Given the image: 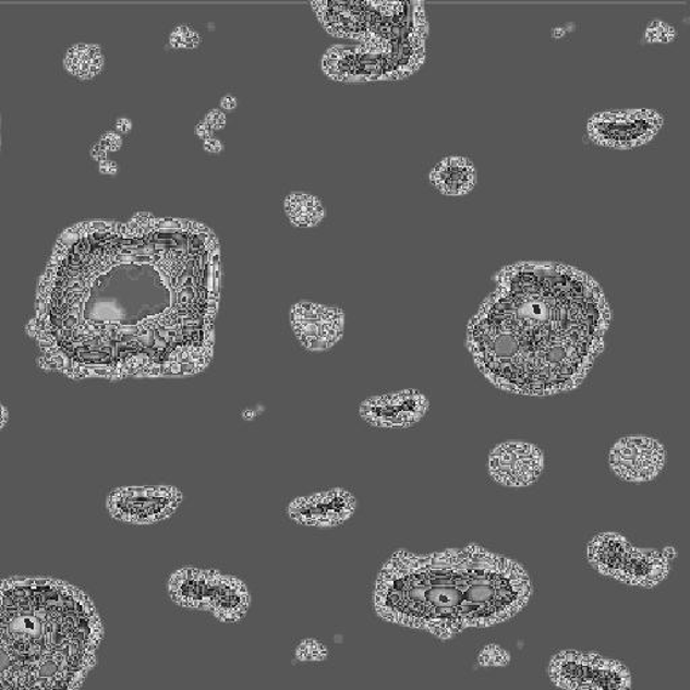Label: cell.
Here are the masks:
<instances>
[{
  "instance_id": "6da1fadb",
  "label": "cell",
  "mask_w": 690,
  "mask_h": 690,
  "mask_svg": "<svg viewBox=\"0 0 690 690\" xmlns=\"http://www.w3.org/2000/svg\"><path fill=\"white\" fill-rule=\"evenodd\" d=\"M494 283L467 329V347L484 378L526 397L578 389L612 324L601 283L555 261L507 265Z\"/></svg>"
},
{
  "instance_id": "7a4b0ae2",
  "label": "cell",
  "mask_w": 690,
  "mask_h": 690,
  "mask_svg": "<svg viewBox=\"0 0 690 690\" xmlns=\"http://www.w3.org/2000/svg\"><path fill=\"white\" fill-rule=\"evenodd\" d=\"M532 595L518 562L469 545L429 555L396 552L376 578L373 601L380 619L450 640L517 617Z\"/></svg>"
},
{
  "instance_id": "3957f363",
  "label": "cell",
  "mask_w": 690,
  "mask_h": 690,
  "mask_svg": "<svg viewBox=\"0 0 690 690\" xmlns=\"http://www.w3.org/2000/svg\"><path fill=\"white\" fill-rule=\"evenodd\" d=\"M105 627L93 598L64 580H0V690H82Z\"/></svg>"
},
{
  "instance_id": "277c9868",
  "label": "cell",
  "mask_w": 690,
  "mask_h": 690,
  "mask_svg": "<svg viewBox=\"0 0 690 690\" xmlns=\"http://www.w3.org/2000/svg\"><path fill=\"white\" fill-rule=\"evenodd\" d=\"M665 124V113L655 108H617L591 113L584 136L603 150L629 152L653 144Z\"/></svg>"
},
{
  "instance_id": "5b68a950",
  "label": "cell",
  "mask_w": 690,
  "mask_h": 690,
  "mask_svg": "<svg viewBox=\"0 0 690 690\" xmlns=\"http://www.w3.org/2000/svg\"><path fill=\"white\" fill-rule=\"evenodd\" d=\"M182 500L184 495L174 486H131L113 489L106 507L118 522L148 526L173 517Z\"/></svg>"
},
{
  "instance_id": "8992f818",
  "label": "cell",
  "mask_w": 690,
  "mask_h": 690,
  "mask_svg": "<svg viewBox=\"0 0 690 690\" xmlns=\"http://www.w3.org/2000/svg\"><path fill=\"white\" fill-rule=\"evenodd\" d=\"M290 325L306 351L327 352L343 339L346 315L338 306L300 301L290 310Z\"/></svg>"
},
{
  "instance_id": "52a82bcc",
  "label": "cell",
  "mask_w": 690,
  "mask_h": 690,
  "mask_svg": "<svg viewBox=\"0 0 690 690\" xmlns=\"http://www.w3.org/2000/svg\"><path fill=\"white\" fill-rule=\"evenodd\" d=\"M429 408L421 391L408 389L364 399L359 415L376 429H409L424 420Z\"/></svg>"
},
{
  "instance_id": "ba28073f",
  "label": "cell",
  "mask_w": 690,
  "mask_h": 690,
  "mask_svg": "<svg viewBox=\"0 0 690 690\" xmlns=\"http://www.w3.org/2000/svg\"><path fill=\"white\" fill-rule=\"evenodd\" d=\"M609 469L621 481L646 483L663 472L666 450L663 444L647 436H626L614 444L608 456Z\"/></svg>"
},
{
  "instance_id": "9c48e42d",
  "label": "cell",
  "mask_w": 690,
  "mask_h": 690,
  "mask_svg": "<svg viewBox=\"0 0 690 690\" xmlns=\"http://www.w3.org/2000/svg\"><path fill=\"white\" fill-rule=\"evenodd\" d=\"M358 499L346 488H330L290 501L287 515L300 526L339 528L355 516Z\"/></svg>"
},
{
  "instance_id": "30bf717a",
  "label": "cell",
  "mask_w": 690,
  "mask_h": 690,
  "mask_svg": "<svg viewBox=\"0 0 690 690\" xmlns=\"http://www.w3.org/2000/svg\"><path fill=\"white\" fill-rule=\"evenodd\" d=\"M545 459L537 445L522 441L499 444L488 456V472L500 486L524 488L543 475Z\"/></svg>"
},
{
  "instance_id": "8fae6325",
  "label": "cell",
  "mask_w": 690,
  "mask_h": 690,
  "mask_svg": "<svg viewBox=\"0 0 690 690\" xmlns=\"http://www.w3.org/2000/svg\"><path fill=\"white\" fill-rule=\"evenodd\" d=\"M251 593L246 583L235 576L207 569L204 591V613L225 625L241 624L250 612Z\"/></svg>"
},
{
  "instance_id": "7c38bea8",
  "label": "cell",
  "mask_w": 690,
  "mask_h": 690,
  "mask_svg": "<svg viewBox=\"0 0 690 690\" xmlns=\"http://www.w3.org/2000/svg\"><path fill=\"white\" fill-rule=\"evenodd\" d=\"M431 186L441 196L460 198L471 195L479 184L475 161L465 154H448L427 173Z\"/></svg>"
},
{
  "instance_id": "4fadbf2b",
  "label": "cell",
  "mask_w": 690,
  "mask_h": 690,
  "mask_svg": "<svg viewBox=\"0 0 690 690\" xmlns=\"http://www.w3.org/2000/svg\"><path fill=\"white\" fill-rule=\"evenodd\" d=\"M669 573L670 564L663 553L632 546L614 580L631 586L653 589L663 583Z\"/></svg>"
},
{
  "instance_id": "5bb4252c",
  "label": "cell",
  "mask_w": 690,
  "mask_h": 690,
  "mask_svg": "<svg viewBox=\"0 0 690 690\" xmlns=\"http://www.w3.org/2000/svg\"><path fill=\"white\" fill-rule=\"evenodd\" d=\"M601 654L564 650L552 658L550 681L561 690H584L590 671Z\"/></svg>"
},
{
  "instance_id": "9a60e30c",
  "label": "cell",
  "mask_w": 690,
  "mask_h": 690,
  "mask_svg": "<svg viewBox=\"0 0 690 690\" xmlns=\"http://www.w3.org/2000/svg\"><path fill=\"white\" fill-rule=\"evenodd\" d=\"M207 569L184 567L168 580V595L177 607L204 613V591Z\"/></svg>"
},
{
  "instance_id": "2e32d148",
  "label": "cell",
  "mask_w": 690,
  "mask_h": 690,
  "mask_svg": "<svg viewBox=\"0 0 690 690\" xmlns=\"http://www.w3.org/2000/svg\"><path fill=\"white\" fill-rule=\"evenodd\" d=\"M631 547L624 535L602 533L591 541L586 556L593 569L606 578L615 579Z\"/></svg>"
},
{
  "instance_id": "e0dca14e",
  "label": "cell",
  "mask_w": 690,
  "mask_h": 690,
  "mask_svg": "<svg viewBox=\"0 0 690 690\" xmlns=\"http://www.w3.org/2000/svg\"><path fill=\"white\" fill-rule=\"evenodd\" d=\"M632 677L629 667L618 659L601 655L593 665L584 690H631Z\"/></svg>"
},
{
  "instance_id": "ac0fdd59",
  "label": "cell",
  "mask_w": 690,
  "mask_h": 690,
  "mask_svg": "<svg viewBox=\"0 0 690 690\" xmlns=\"http://www.w3.org/2000/svg\"><path fill=\"white\" fill-rule=\"evenodd\" d=\"M64 65L78 78H93L102 70L105 56L96 44L80 43L68 49Z\"/></svg>"
},
{
  "instance_id": "d6986e66",
  "label": "cell",
  "mask_w": 690,
  "mask_h": 690,
  "mask_svg": "<svg viewBox=\"0 0 690 690\" xmlns=\"http://www.w3.org/2000/svg\"><path fill=\"white\" fill-rule=\"evenodd\" d=\"M285 213L296 227H315L325 216L323 203L310 193L293 192L285 199Z\"/></svg>"
},
{
  "instance_id": "ffe728a7",
  "label": "cell",
  "mask_w": 690,
  "mask_h": 690,
  "mask_svg": "<svg viewBox=\"0 0 690 690\" xmlns=\"http://www.w3.org/2000/svg\"><path fill=\"white\" fill-rule=\"evenodd\" d=\"M678 37L677 27L663 19L649 20L642 31V43L647 45H667Z\"/></svg>"
},
{
  "instance_id": "44dd1931",
  "label": "cell",
  "mask_w": 690,
  "mask_h": 690,
  "mask_svg": "<svg viewBox=\"0 0 690 690\" xmlns=\"http://www.w3.org/2000/svg\"><path fill=\"white\" fill-rule=\"evenodd\" d=\"M328 657V647L313 638L302 641L295 649V658L300 663H322Z\"/></svg>"
},
{
  "instance_id": "7402d4cb",
  "label": "cell",
  "mask_w": 690,
  "mask_h": 690,
  "mask_svg": "<svg viewBox=\"0 0 690 690\" xmlns=\"http://www.w3.org/2000/svg\"><path fill=\"white\" fill-rule=\"evenodd\" d=\"M202 41L203 38L195 28L187 25L174 27V31L169 37L170 47L175 49H195Z\"/></svg>"
},
{
  "instance_id": "603a6c76",
  "label": "cell",
  "mask_w": 690,
  "mask_h": 690,
  "mask_svg": "<svg viewBox=\"0 0 690 690\" xmlns=\"http://www.w3.org/2000/svg\"><path fill=\"white\" fill-rule=\"evenodd\" d=\"M511 655L498 644H487L477 655V665L482 667H505L510 665Z\"/></svg>"
},
{
  "instance_id": "cb8c5ba5",
  "label": "cell",
  "mask_w": 690,
  "mask_h": 690,
  "mask_svg": "<svg viewBox=\"0 0 690 690\" xmlns=\"http://www.w3.org/2000/svg\"><path fill=\"white\" fill-rule=\"evenodd\" d=\"M203 122L207 123L214 131L221 130L226 128L227 117L220 108H214V110L207 112Z\"/></svg>"
},
{
  "instance_id": "d4e9b609",
  "label": "cell",
  "mask_w": 690,
  "mask_h": 690,
  "mask_svg": "<svg viewBox=\"0 0 690 690\" xmlns=\"http://www.w3.org/2000/svg\"><path fill=\"white\" fill-rule=\"evenodd\" d=\"M99 144L105 147L107 152H113L118 150V148L122 146V138L121 135L110 131V133L102 135Z\"/></svg>"
},
{
  "instance_id": "484cf974",
  "label": "cell",
  "mask_w": 690,
  "mask_h": 690,
  "mask_svg": "<svg viewBox=\"0 0 690 690\" xmlns=\"http://www.w3.org/2000/svg\"><path fill=\"white\" fill-rule=\"evenodd\" d=\"M204 148H205V152L220 153L222 152V148H225V145H222V142L220 140L215 138V136H213V138L204 141Z\"/></svg>"
},
{
  "instance_id": "4316f807",
  "label": "cell",
  "mask_w": 690,
  "mask_h": 690,
  "mask_svg": "<svg viewBox=\"0 0 690 690\" xmlns=\"http://www.w3.org/2000/svg\"><path fill=\"white\" fill-rule=\"evenodd\" d=\"M195 133L199 138L209 140L213 138L215 131L207 123L202 122L196 125Z\"/></svg>"
},
{
  "instance_id": "83f0119b",
  "label": "cell",
  "mask_w": 690,
  "mask_h": 690,
  "mask_svg": "<svg viewBox=\"0 0 690 690\" xmlns=\"http://www.w3.org/2000/svg\"><path fill=\"white\" fill-rule=\"evenodd\" d=\"M220 107L222 110H235L238 107V99L233 95H226L225 98L220 100Z\"/></svg>"
},
{
  "instance_id": "f1b7e54d",
  "label": "cell",
  "mask_w": 690,
  "mask_h": 690,
  "mask_svg": "<svg viewBox=\"0 0 690 690\" xmlns=\"http://www.w3.org/2000/svg\"><path fill=\"white\" fill-rule=\"evenodd\" d=\"M9 421H10L9 409L5 408L3 403H0V432H2L5 425L9 424Z\"/></svg>"
},
{
  "instance_id": "f546056e",
  "label": "cell",
  "mask_w": 690,
  "mask_h": 690,
  "mask_svg": "<svg viewBox=\"0 0 690 690\" xmlns=\"http://www.w3.org/2000/svg\"><path fill=\"white\" fill-rule=\"evenodd\" d=\"M133 128V123H131L128 118H119L117 121V129L122 131V133H129V131Z\"/></svg>"
},
{
  "instance_id": "4dcf8cb0",
  "label": "cell",
  "mask_w": 690,
  "mask_h": 690,
  "mask_svg": "<svg viewBox=\"0 0 690 690\" xmlns=\"http://www.w3.org/2000/svg\"><path fill=\"white\" fill-rule=\"evenodd\" d=\"M100 170L102 173H117L118 165L113 161H101Z\"/></svg>"
},
{
  "instance_id": "1f68e13d",
  "label": "cell",
  "mask_w": 690,
  "mask_h": 690,
  "mask_svg": "<svg viewBox=\"0 0 690 690\" xmlns=\"http://www.w3.org/2000/svg\"><path fill=\"white\" fill-rule=\"evenodd\" d=\"M568 33L569 32H568L567 26H564V25L562 26L560 25V26L553 27L552 32H550L552 37L555 38V39L564 38V37L567 36Z\"/></svg>"
},
{
  "instance_id": "d6a6232c",
  "label": "cell",
  "mask_w": 690,
  "mask_h": 690,
  "mask_svg": "<svg viewBox=\"0 0 690 690\" xmlns=\"http://www.w3.org/2000/svg\"><path fill=\"white\" fill-rule=\"evenodd\" d=\"M94 157L98 158L99 161H105L106 157H107V150L105 147H102L100 144L95 145L94 147Z\"/></svg>"
},
{
  "instance_id": "836d02e7",
  "label": "cell",
  "mask_w": 690,
  "mask_h": 690,
  "mask_svg": "<svg viewBox=\"0 0 690 690\" xmlns=\"http://www.w3.org/2000/svg\"><path fill=\"white\" fill-rule=\"evenodd\" d=\"M663 556L666 558L667 561H671L675 560L677 553L675 550V547L673 546H667L665 547V549L663 552Z\"/></svg>"
}]
</instances>
